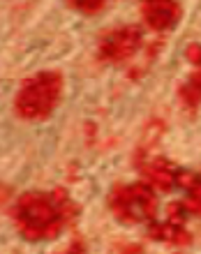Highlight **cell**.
<instances>
[{
    "label": "cell",
    "mask_w": 201,
    "mask_h": 254,
    "mask_svg": "<svg viewBox=\"0 0 201 254\" xmlns=\"http://www.w3.org/2000/svg\"><path fill=\"white\" fill-rule=\"evenodd\" d=\"M63 88H65L63 74L54 69H44L28 76L14 97V114L30 123L44 121L58 109L63 100Z\"/></svg>",
    "instance_id": "cell-2"
},
{
    "label": "cell",
    "mask_w": 201,
    "mask_h": 254,
    "mask_svg": "<svg viewBox=\"0 0 201 254\" xmlns=\"http://www.w3.org/2000/svg\"><path fill=\"white\" fill-rule=\"evenodd\" d=\"M148 236L153 241H162V243H171V245H190L192 243V236L183 224L178 222H150L148 227Z\"/></svg>",
    "instance_id": "cell-8"
},
{
    "label": "cell",
    "mask_w": 201,
    "mask_h": 254,
    "mask_svg": "<svg viewBox=\"0 0 201 254\" xmlns=\"http://www.w3.org/2000/svg\"><path fill=\"white\" fill-rule=\"evenodd\" d=\"M199 181H201V176L195 174V171H190V169H178V171H176V185L183 188L185 192H188L190 188H195Z\"/></svg>",
    "instance_id": "cell-10"
},
{
    "label": "cell",
    "mask_w": 201,
    "mask_h": 254,
    "mask_svg": "<svg viewBox=\"0 0 201 254\" xmlns=\"http://www.w3.org/2000/svg\"><path fill=\"white\" fill-rule=\"evenodd\" d=\"M67 5L81 14H100L107 7V0H67Z\"/></svg>",
    "instance_id": "cell-9"
},
{
    "label": "cell",
    "mask_w": 201,
    "mask_h": 254,
    "mask_svg": "<svg viewBox=\"0 0 201 254\" xmlns=\"http://www.w3.org/2000/svg\"><path fill=\"white\" fill-rule=\"evenodd\" d=\"M143 44V33L136 26H118L100 37L97 44V58L109 65H121L134 58V54Z\"/></svg>",
    "instance_id": "cell-4"
},
{
    "label": "cell",
    "mask_w": 201,
    "mask_h": 254,
    "mask_svg": "<svg viewBox=\"0 0 201 254\" xmlns=\"http://www.w3.org/2000/svg\"><path fill=\"white\" fill-rule=\"evenodd\" d=\"M141 16L150 30L167 33L181 21L183 7L178 0H143L141 2Z\"/></svg>",
    "instance_id": "cell-5"
},
{
    "label": "cell",
    "mask_w": 201,
    "mask_h": 254,
    "mask_svg": "<svg viewBox=\"0 0 201 254\" xmlns=\"http://www.w3.org/2000/svg\"><path fill=\"white\" fill-rule=\"evenodd\" d=\"M76 213V203L65 188H56L51 192H26L12 208L14 227L28 243L54 241Z\"/></svg>",
    "instance_id": "cell-1"
},
{
    "label": "cell",
    "mask_w": 201,
    "mask_h": 254,
    "mask_svg": "<svg viewBox=\"0 0 201 254\" xmlns=\"http://www.w3.org/2000/svg\"><path fill=\"white\" fill-rule=\"evenodd\" d=\"M185 56L192 65H197V69L192 72L190 81L181 88V100L188 104L190 109H195L201 102V44H190L185 49Z\"/></svg>",
    "instance_id": "cell-7"
},
{
    "label": "cell",
    "mask_w": 201,
    "mask_h": 254,
    "mask_svg": "<svg viewBox=\"0 0 201 254\" xmlns=\"http://www.w3.org/2000/svg\"><path fill=\"white\" fill-rule=\"evenodd\" d=\"M111 213L123 224H139L153 222L157 215V196L148 183H132V185H116L107 199Z\"/></svg>",
    "instance_id": "cell-3"
},
{
    "label": "cell",
    "mask_w": 201,
    "mask_h": 254,
    "mask_svg": "<svg viewBox=\"0 0 201 254\" xmlns=\"http://www.w3.org/2000/svg\"><path fill=\"white\" fill-rule=\"evenodd\" d=\"M176 171L178 169L164 157H148L141 162V174L146 183L160 192H169L176 185Z\"/></svg>",
    "instance_id": "cell-6"
}]
</instances>
